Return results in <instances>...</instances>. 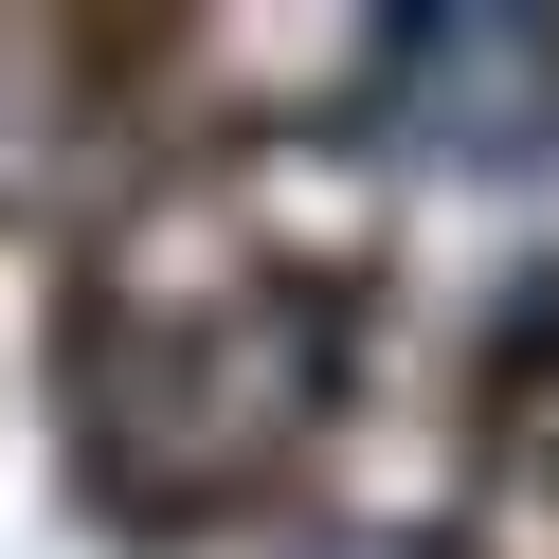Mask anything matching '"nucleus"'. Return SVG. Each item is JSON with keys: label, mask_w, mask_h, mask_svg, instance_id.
<instances>
[{"label": "nucleus", "mask_w": 559, "mask_h": 559, "mask_svg": "<svg viewBox=\"0 0 559 559\" xmlns=\"http://www.w3.org/2000/svg\"><path fill=\"white\" fill-rule=\"evenodd\" d=\"M379 127L433 145V163H523V145H559V19H487V0L379 19Z\"/></svg>", "instance_id": "f257e3e1"}]
</instances>
